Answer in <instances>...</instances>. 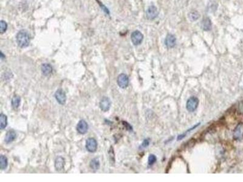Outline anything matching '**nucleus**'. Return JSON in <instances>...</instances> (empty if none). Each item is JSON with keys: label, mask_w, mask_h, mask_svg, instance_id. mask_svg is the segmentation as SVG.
Listing matches in <instances>:
<instances>
[{"label": "nucleus", "mask_w": 243, "mask_h": 182, "mask_svg": "<svg viewBox=\"0 0 243 182\" xmlns=\"http://www.w3.org/2000/svg\"><path fill=\"white\" fill-rule=\"evenodd\" d=\"M16 39L18 46L21 48L27 47L29 45L30 41V37L28 32L24 30H20V32H18Z\"/></svg>", "instance_id": "obj_1"}, {"label": "nucleus", "mask_w": 243, "mask_h": 182, "mask_svg": "<svg viewBox=\"0 0 243 182\" xmlns=\"http://www.w3.org/2000/svg\"><path fill=\"white\" fill-rule=\"evenodd\" d=\"M199 100L196 97H190L187 102L186 108L189 112H194L199 105Z\"/></svg>", "instance_id": "obj_2"}, {"label": "nucleus", "mask_w": 243, "mask_h": 182, "mask_svg": "<svg viewBox=\"0 0 243 182\" xmlns=\"http://www.w3.org/2000/svg\"><path fill=\"white\" fill-rule=\"evenodd\" d=\"M97 142L94 138H89L86 141V149L89 153H93L97 149Z\"/></svg>", "instance_id": "obj_3"}, {"label": "nucleus", "mask_w": 243, "mask_h": 182, "mask_svg": "<svg viewBox=\"0 0 243 182\" xmlns=\"http://www.w3.org/2000/svg\"><path fill=\"white\" fill-rule=\"evenodd\" d=\"M118 86L122 89H125L129 84V78L128 75L125 74H120L117 79Z\"/></svg>", "instance_id": "obj_4"}, {"label": "nucleus", "mask_w": 243, "mask_h": 182, "mask_svg": "<svg viewBox=\"0 0 243 182\" xmlns=\"http://www.w3.org/2000/svg\"><path fill=\"white\" fill-rule=\"evenodd\" d=\"M55 98L57 102L60 105H64L66 103V95L65 91L62 89H59L56 91L55 93Z\"/></svg>", "instance_id": "obj_5"}, {"label": "nucleus", "mask_w": 243, "mask_h": 182, "mask_svg": "<svg viewBox=\"0 0 243 182\" xmlns=\"http://www.w3.org/2000/svg\"><path fill=\"white\" fill-rule=\"evenodd\" d=\"M131 38L133 44L134 46H138L142 43L143 39V36L139 30H136V31L132 33Z\"/></svg>", "instance_id": "obj_6"}, {"label": "nucleus", "mask_w": 243, "mask_h": 182, "mask_svg": "<svg viewBox=\"0 0 243 182\" xmlns=\"http://www.w3.org/2000/svg\"><path fill=\"white\" fill-rule=\"evenodd\" d=\"M158 14H159L158 10L157 8L155 6H149L147 9L146 12V17L149 20H152L156 18L158 16Z\"/></svg>", "instance_id": "obj_7"}, {"label": "nucleus", "mask_w": 243, "mask_h": 182, "mask_svg": "<svg viewBox=\"0 0 243 182\" xmlns=\"http://www.w3.org/2000/svg\"><path fill=\"white\" fill-rule=\"evenodd\" d=\"M243 138V123H239L234 129L233 138L235 140H241Z\"/></svg>", "instance_id": "obj_8"}, {"label": "nucleus", "mask_w": 243, "mask_h": 182, "mask_svg": "<svg viewBox=\"0 0 243 182\" xmlns=\"http://www.w3.org/2000/svg\"><path fill=\"white\" fill-rule=\"evenodd\" d=\"M111 106V102L108 97H104L100 102V108L103 112H107L109 110Z\"/></svg>", "instance_id": "obj_9"}, {"label": "nucleus", "mask_w": 243, "mask_h": 182, "mask_svg": "<svg viewBox=\"0 0 243 182\" xmlns=\"http://www.w3.org/2000/svg\"><path fill=\"white\" fill-rule=\"evenodd\" d=\"M88 130V125L84 120H81L78 121L77 125V131L80 134H85Z\"/></svg>", "instance_id": "obj_10"}, {"label": "nucleus", "mask_w": 243, "mask_h": 182, "mask_svg": "<svg viewBox=\"0 0 243 182\" xmlns=\"http://www.w3.org/2000/svg\"><path fill=\"white\" fill-rule=\"evenodd\" d=\"M176 43V37L172 34H168L165 40V44L168 48H173L175 46Z\"/></svg>", "instance_id": "obj_11"}, {"label": "nucleus", "mask_w": 243, "mask_h": 182, "mask_svg": "<svg viewBox=\"0 0 243 182\" xmlns=\"http://www.w3.org/2000/svg\"><path fill=\"white\" fill-rule=\"evenodd\" d=\"M65 159L62 157H57L55 160L54 166L57 171H62L65 166Z\"/></svg>", "instance_id": "obj_12"}, {"label": "nucleus", "mask_w": 243, "mask_h": 182, "mask_svg": "<svg viewBox=\"0 0 243 182\" xmlns=\"http://www.w3.org/2000/svg\"><path fill=\"white\" fill-rule=\"evenodd\" d=\"M17 137V133L14 131H9L7 132L5 138V141L7 143H11L13 142Z\"/></svg>", "instance_id": "obj_13"}, {"label": "nucleus", "mask_w": 243, "mask_h": 182, "mask_svg": "<svg viewBox=\"0 0 243 182\" xmlns=\"http://www.w3.org/2000/svg\"><path fill=\"white\" fill-rule=\"evenodd\" d=\"M41 69L43 74L45 76H48L52 72V67L50 64L48 63L43 64Z\"/></svg>", "instance_id": "obj_14"}, {"label": "nucleus", "mask_w": 243, "mask_h": 182, "mask_svg": "<svg viewBox=\"0 0 243 182\" xmlns=\"http://www.w3.org/2000/svg\"><path fill=\"white\" fill-rule=\"evenodd\" d=\"M8 125V117L7 116L2 113L0 115V129L2 130L5 129Z\"/></svg>", "instance_id": "obj_15"}, {"label": "nucleus", "mask_w": 243, "mask_h": 182, "mask_svg": "<svg viewBox=\"0 0 243 182\" xmlns=\"http://www.w3.org/2000/svg\"><path fill=\"white\" fill-rule=\"evenodd\" d=\"M8 166V158L3 155L0 156V169L1 170H5Z\"/></svg>", "instance_id": "obj_16"}, {"label": "nucleus", "mask_w": 243, "mask_h": 182, "mask_svg": "<svg viewBox=\"0 0 243 182\" xmlns=\"http://www.w3.org/2000/svg\"><path fill=\"white\" fill-rule=\"evenodd\" d=\"M100 162L97 158H94V159H92L89 163L90 168L94 171L98 170L100 168Z\"/></svg>", "instance_id": "obj_17"}, {"label": "nucleus", "mask_w": 243, "mask_h": 182, "mask_svg": "<svg viewBox=\"0 0 243 182\" xmlns=\"http://www.w3.org/2000/svg\"><path fill=\"white\" fill-rule=\"evenodd\" d=\"M202 27L204 30H209L211 27V21L208 18H205L202 22Z\"/></svg>", "instance_id": "obj_18"}, {"label": "nucleus", "mask_w": 243, "mask_h": 182, "mask_svg": "<svg viewBox=\"0 0 243 182\" xmlns=\"http://www.w3.org/2000/svg\"><path fill=\"white\" fill-rule=\"evenodd\" d=\"M20 102H21V98L18 96H15L11 101L12 106L14 108L17 109L20 105Z\"/></svg>", "instance_id": "obj_19"}, {"label": "nucleus", "mask_w": 243, "mask_h": 182, "mask_svg": "<svg viewBox=\"0 0 243 182\" xmlns=\"http://www.w3.org/2000/svg\"><path fill=\"white\" fill-rule=\"evenodd\" d=\"M189 17L190 18V20L192 21H196L197 20L199 17H200V15L199 14L195 11H192L189 13Z\"/></svg>", "instance_id": "obj_20"}, {"label": "nucleus", "mask_w": 243, "mask_h": 182, "mask_svg": "<svg viewBox=\"0 0 243 182\" xmlns=\"http://www.w3.org/2000/svg\"><path fill=\"white\" fill-rule=\"evenodd\" d=\"M200 125V123H198L197 125H195V126H193L192 128H190L189 130H187L184 134H182V135H179L178 137H177V140H182V139H183L186 136V135L189 133V132H190V131H192V130H193V129H195V128H196L199 125Z\"/></svg>", "instance_id": "obj_21"}, {"label": "nucleus", "mask_w": 243, "mask_h": 182, "mask_svg": "<svg viewBox=\"0 0 243 182\" xmlns=\"http://www.w3.org/2000/svg\"><path fill=\"white\" fill-rule=\"evenodd\" d=\"M8 29V24L6 22L2 20L0 21V33L2 34L5 33Z\"/></svg>", "instance_id": "obj_22"}, {"label": "nucleus", "mask_w": 243, "mask_h": 182, "mask_svg": "<svg viewBox=\"0 0 243 182\" xmlns=\"http://www.w3.org/2000/svg\"><path fill=\"white\" fill-rule=\"evenodd\" d=\"M157 160V158L155 155L154 154H150L148 157V165L151 166L153 165Z\"/></svg>", "instance_id": "obj_23"}, {"label": "nucleus", "mask_w": 243, "mask_h": 182, "mask_svg": "<svg viewBox=\"0 0 243 182\" xmlns=\"http://www.w3.org/2000/svg\"><path fill=\"white\" fill-rule=\"evenodd\" d=\"M149 144V140L148 138L145 139V140L143 141L142 144L140 145V149L145 148V147H146L147 146H148Z\"/></svg>", "instance_id": "obj_24"}, {"label": "nucleus", "mask_w": 243, "mask_h": 182, "mask_svg": "<svg viewBox=\"0 0 243 182\" xmlns=\"http://www.w3.org/2000/svg\"><path fill=\"white\" fill-rule=\"evenodd\" d=\"M109 158H110V161L112 162H114L115 159H114V150L112 147L111 146L109 149Z\"/></svg>", "instance_id": "obj_25"}, {"label": "nucleus", "mask_w": 243, "mask_h": 182, "mask_svg": "<svg viewBox=\"0 0 243 182\" xmlns=\"http://www.w3.org/2000/svg\"><path fill=\"white\" fill-rule=\"evenodd\" d=\"M123 124L125 126V128H127V130H128V131H132V127H131V126L129 124V123H128L127 122H125V121H124L123 122Z\"/></svg>", "instance_id": "obj_26"}, {"label": "nucleus", "mask_w": 243, "mask_h": 182, "mask_svg": "<svg viewBox=\"0 0 243 182\" xmlns=\"http://www.w3.org/2000/svg\"><path fill=\"white\" fill-rule=\"evenodd\" d=\"M1 58H2V59H4V58H5V56L3 55V52H1Z\"/></svg>", "instance_id": "obj_27"}]
</instances>
